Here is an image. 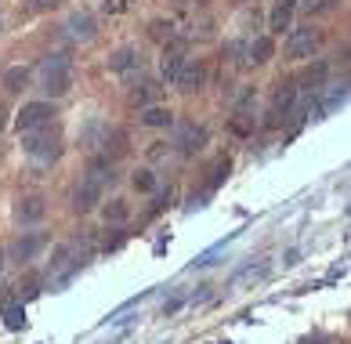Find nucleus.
I'll return each mask as SVG.
<instances>
[{"instance_id":"nucleus-1","label":"nucleus","mask_w":351,"mask_h":344,"mask_svg":"<svg viewBox=\"0 0 351 344\" xmlns=\"http://www.w3.org/2000/svg\"><path fill=\"white\" fill-rule=\"evenodd\" d=\"M87 250H80V243H62L58 250H55V257L47 261V283L51 286H66L76 272L87 264Z\"/></svg>"},{"instance_id":"nucleus-2","label":"nucleus","mask_w":351,"mask_h":344,"mask_svg":"<svg viewBox=\"0 0 351 344\" xmlns=\"http://www.w3.org/2000/svg\"><path fill=\"white\" fill-rule=\"evenodd\" d=\"M40 76H44V84L40 91L47 98H62V95H69V87H73V73H69V58L66 55H47L40 62Z\"/></svg>"},{"instance_id":"nucleus-3","label":"nucleus","mask_w":351,"mask_h":344,"mask_svg":"<svg viewBox=\"0 0 351 344\" xmlns=\"http://www.w3.org/2000/svg\"><path fill=\"white\" fill-rule=\"evenodd\" d=\"M22 149L33 156V160H40V163H51L58 156V135L55 130H47V127H40V130H25V141H22Z\"/></svg>"},{"instance_id":"nucleus-4","label":"nucleus","mask_w":351,"mask_h":344,"mask_svg":"<svg viewBox=\"0 0 351 344\" xmlns=\"http://www.w3.org/2000/svg\"><path fill=\"white\" fill-rule=\"evenodd\" d=\"M322 44V33L311 30V25H301V30L290 33V41H286V55L290 58H311Z\"/></svg>"},{"instance_id":"nucleus-5","label":"nucleus","mask_w":351,"mask_h":344,"mask_svg":"<svg viewBox=\"0 0 351 344\" xmlns=\"http://www.w3.org/2000/svg\"><path fill=\"white\" fill-rule=\"evenodd\" d=\"M203 80H206V65L199 58H185V65L178 69V76H174L171 84L181 91V95H192V91L203 87Z\"/></svg>"},{"instance_id":"nucleus-6","label":"nucleus","mask_w":351,"mask_h":344,"mask_svg":"<svg viewBox=\"0 0 351 344\" xmlns=\"http://www.w3.org/2000/svg\"><path fill=\"white\" fill-rule=\"evenodd\" d=\"M51 116H55V109H51V102H29V105H22V113H19V130L25 135V130H40L51 124Z\"/></svg>"},{"instance_id":"nucleus-7","label":"nucleus","mask_w":351,"mask_h":344,"mask_svg":"<svg viewBox=\"0 0 351 344\" xmlns=\"http://www.w3.org/2000/svg\"><path fill=\"white\" fill-rule=\"evenodd\" d=\"M174 145H178V152L196 156V152L203 149V145H206V130H203V127H196V124H181V127H178Z\"/></svg>"},{"instance_id":"nucleus-8","label":"nucleus","mask_w":351,"mask_h":344,"mask_svg":"<svg viewBox=\"0 0 351 344\" xmlns=\"http://www.w3.org/2000/svg\"><path fill=\"white\" fill-rule=\"evenodd\" d=\"M44 214H47V203L40 200V196H25V200H19V207H15V218H19L22 225L40 221Z\"/></svg>"},{"instance_id":"nucleus-9","label":"nucleus","mask_w":351,"mask_h":344,"mask_svg":"<svg viewBox=\"0 0 351 344\" xmlns=\"http://www.w3.org/2000/svg\"><path fill=\"white\" fill-rule=\"evenodd\" d=\"M66 30H69L73 41H95V19H90L87 11H73Z\"/></svg>"},{"instance_id":"nucleus-10","label":"nucleus","mask_w":351,"mask_h":344,"mask_svg":"<svg viewBox=\"0 0 351 344\" xmlns=\"http://www.w3.org/2000/svg\"><path fill=\"white\" fill-rule=\"evenodd\" d=\"M271 55H276V44H271V36H257V41L246 44V62H250V65H265Z\"/></svg>"},{"instance_id":"nucleus-11","label":"nucleus","mask_w":351,"mask_h":344,"mask_svg":"<svg viewBox=\"0 0 351 344\" xmlns=\"http://www.w3.org/2000/svg\"><path fill=\"white\" fill-rule=\"evenodd\" d=\"M131 69H141V55L134 47H120L109 58V73H131Z\"/></svg>"},{"instance_id":"nucleus-12","label":"nucleus","mask_w":351,"mask_h":344,"mask_svg":"<svg viewBox=\"0 0 351 344\" xmlns=\"http://www.w3.org/2000/svg\"><path fill=\"white\" fill-rule=\"evenodd\" d=\"M40 246H44V240H40V236H19V240L11 243V257H15L19 264H22V261H33V257H36V250H40Z\"/></svg>"},{"instance_id":"nucleus-13","label":"nucleus","mask_w":351,"mask_h":344,"mask_svg":"<svg viewBox=\"0 0 351 344\" xmlns=\"http://www.w3.org/2000/svg\"><path fill=\"white\" fill-rule=\"evenodd\" d=\"M293 8H297V0H276V8H271V33H282V30H290V15H293Z\"/></svg>"},{"instance_id":"nucleus-14","label":"nucleus","mask_w":351,"mask_h":344,"mask_svg":"<svg viewBox=\"0 0 351 344\" xmlns=\"http://www.w3.org/2000/svg\"><path fill=\"white\" fill-rule=\"evenodd\" d=\"M25 84H29V69H25V65H11V69L4 73V91H8V95L25 91Z\"/></svg>"},{"instance_id":"nucleus-15","label":"nucleus","mask_w":351,"mask_h":344,"mask_svg":"<svg viewBox=\"0 0 351 344\" xmlns=\"http://www.w3.org/2000/svg\"><path fill=\"white\" fill-rule=\"evenodd\" d=\"M181 65H185V51H181V44L167 47V51H163V76H167V80H174Z\"/></svg>"},{"instance_id":"nucleus-16","label":"nucleus","mask_w":351,"mask_h":344,"mask_svg":"<svg viewBox=\"0 0 351 344\" xmlns=\"http://www.w3.org/2000/svg\"><path fill=\"white\" fill-rule=\"evenodd\" d=\"M127 152V130H106V160L112 156V160H120V156Z\"/></svg>"},{"instance_id":"nucleus-17","label":"nucleus","mask_w":351,"mask_h":344,"mask_svg":"<svg viewBox=\"0 0 351 344\" xmlns=\"http://www.w3.org/2000/svg\"><path fill=\"white\" fill-rule=\"evenodd\" d=\"M171 120H174V113L163 109V105H152V109L141 113V124H145V127H167Z\"/></svg>"},{"instance_id":"nucleus-18","label":"nucleus","mask_w":351,"mask_h":344,"mask_svg":"<svg viewBox=\"0 0 351 344\" xmlns=\"http://www.w3.org/2000/svg\"><path fill=\"white\" fill-rule=\"evenodd\" d=\"M322 80H326V62H315V65H308V69L301 73V84L304 87H319Z\"/></svg>"},{"instance_id":"nucleus-19","label":"nucleus","mask_w":351,"mask_h":344,"mask_svg":"<svg viewBox=\"0 0 351 344\" xmlns=\"http://www.w3.org/2000/svg\"><path fill=\"white\" fill-rule=\"evenodd\" d=\"M293 102H297V87L293 84H279V91H276V113H286Z\"/></svg>"},{"instance_id":"nucleus-20","label":"nucleus","mask_w":351,"mask_h":344,"mask_svg":"<svg viewBox=\"0 0 351 344\" xmlns=\"http://www.w3.org/2000/svg\"><path fill=\"white\" fill-rule=\"evenodd\" d=\"M127 218H131V207H127L123 200H112V203H106V221H112V225H123Z\"/></svg>"},{"instance_id":"nucleus-21","label":"nucleus","mask_w":351,"mask_h":344,"mask_svg":"<svg viewBox=\"0 0 351 344\" xmlns=\"http://www.w3.org/2000/svg\"><path fill=\"white\" fill-rule=\"evenodd\" d=\"M134 189L138 192H156V174H152V170H138V174H134Z\"/></svg>"},{"instance_id":"nucleus-22","label":"nucleus","mask_w":351,"mask_h":344,"mask_svg":"<svg viewBox=\"0 0 351 344\" xmlns=\"http://www.w3.org/2000/svg\"><path fill=\"white\" fill-rule=\"evenodd\" d=\"M4 323H8V330H22L25 326V312L19 308V304H11V308L4 312Z\"/></svg>"},{"instance_id":"nucleus-23","label":"nucleus","mask_w":351,"mask_h":344,"mask_svg":"<svg viewBox=\"0 0 351 344\" xmlns=\"http://www.w3.org/2000/svg\"><path fill=\"white\" fill-rule=\"evenodd\" d=\"M297 4H301V11H308V15H311V11H326V8H333L337 0H297Z\"/></svg>"},{"instance_id":"nucleus-24","label":"nucleus","mask_w":351,"mask_h":344,"mask_svg":"<svg viewBox=\"0 0 351 344\" xmlns=\"http://www.w3.org/2000/svg\"><path fill=\"white\" fill-rule=\"evenodd\" d=\"M62 0H25V8L29 11H55Z\"/></svg>"},{"instance_id":"nucleus-25","label":"nucleus","mask_w":351,"mask_h":344,"mask_svg":"<svg viewBox=\"0 0 351 344\" xmlns=\"http://www.w3.org/2000/svg\"><path fill=\"white\" fill-rule=\"evenodd\" d=\"M152 91H156V84H141V91H134V102H145V98H152Z\"/></svg>"},{"instance_id":"nucleus-26","label":"nucleus","mask_w":351,"mask_h":344,"mask_svg":"<svg viewBox=\"0 0 351 344\" xmlns=\"http://www.w3.org/2000/svg\"><path fill=\"white\" fill-rule=\"evenodd\" d=\"M106 11H123V0H106Z\"/></svg>"},{"instance_id":"nucleus-27","label":"nucleus","mask_w":351,"mask_h":344,"mask_svg":"<svg viewBox=\"0 0 351 344\" xmlns=\"http://www.w3.org/2000/svg\"><path fill=\"white\" fill-rule=\"evenodd\" d=\"M4 124H8V109L0 105V130H4Z\"/></svg>"},{"instance_id":"nucleus-28","label":"nucleus","mask_w":351,"mask_h":344,"mask_svg":"<svg viewBox=\"0 0 351 344\" xmlns=\"http://www.w3.org/2000/svg\"><path fill=\"white\" fill-rule=\"evenodd\" d=\"M0 272H4V250H0Z\"/></svg>"},{"instance_id":"nucleus-29","label":"nucleus","mask_w":351,"mask_h":344,"mask_svg":"<svg viewBox=\"0 0 351 344\" xmlns=\"http://www.w3.org/2000/svg\"><path fill=\"white\" fill-rule=\"evenodd\" d=\"M185 4H203V0H185Z\"/></svg>"}]
</instances>
